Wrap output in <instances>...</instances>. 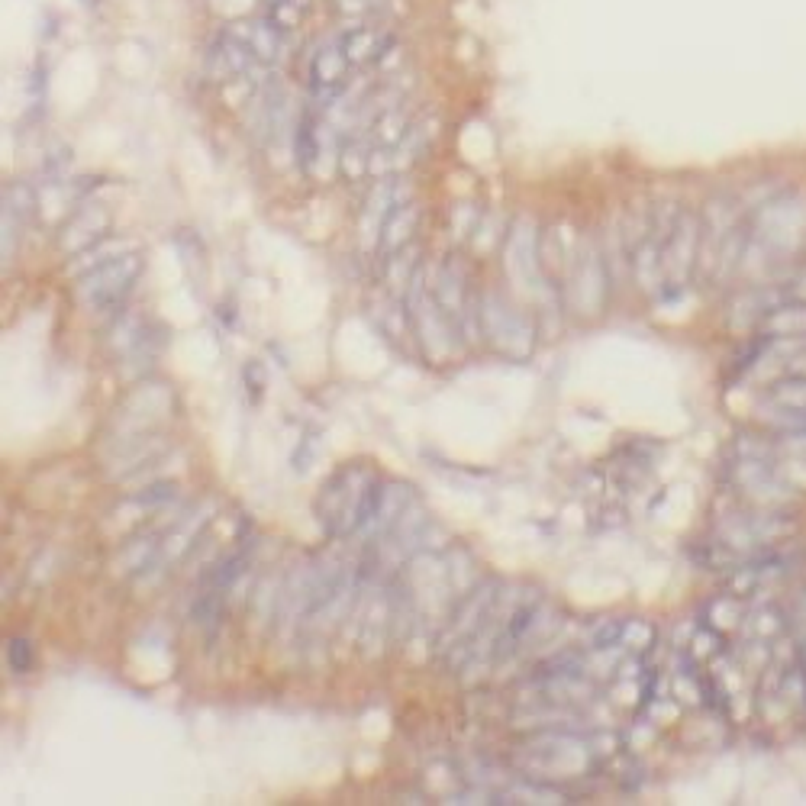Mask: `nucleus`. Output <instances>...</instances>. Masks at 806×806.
<instances>
[{
	"instance_id": "nucleus-1",
	"label": "nucleus",
	"mask_w": 806,
	"mask_h": 806,
	"mask_svg": "<svg viewBox=\"0 0 806 806\" xmlns=\"http://www.w3.org/2000/svg\"><path fill=\"white\" fill-rule=\"evenodd\" d=\"M139 268H142V258L139 255H120V258H110V262L97 265L91 275L81 278V297L94 304L97 310H107V307H117L120 300L129 294V287L139 278Z\"/></svg>"
},
{
	"instance_id": "nucleus-2",
	"label": "nucleus",
	"mask_w": 806,
	"mask_h": 806,
	"mask_svg": "<svg viewBox=\"0 0 806 806\" xmlns=\"http://www.w3.org/2000/svg\"><path fill=\"white\" fill-rule=\"evenodd\" d=\"M345 65H349V55H345L342 42L339 46H329V49H320L313 55V68H310V78H313V91L320 94H336L345 81Z\"/></svg>"
},
{
	"instance_id": "nucleus-4",
	"label": "nucleus",
	"mask_w": 806,
	"mask_h": 806,
	"mask_svg": "<svg viewBox=\"0 0 806 806\" xmlns=\"http://www.w3.org/2000/svg\"><path fill=\"white\" fill-rule=\"evenodd\" d=\"M81 4H88V7H97V4H100V0H81Z\"/></svg>"
},
{
	"instance_id": "nucleus-3",
	"label": "nucleus",
	"mask_w": 806,
	"mask_h": 806,
	"mask_svg": "<svg viewBox=\"0 0 806 806\" xmlns=\"http://www.w3.org/2000/svg\"><path fill=\"white\" fill-rule=\"evenodd\" d=\"M10 665H13V671H26L33 665V652H30V642H23V639H17L10 645Z\"/></svg>"
}]
</instances>
